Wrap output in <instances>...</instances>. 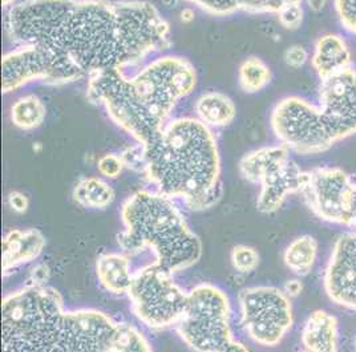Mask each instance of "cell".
I'll use <instances>...</instances> for the list:
<instances>
[{"mask_svg": "<svg viewBox=\"0 0 356 352\" xmlns=\"http://www.w3.org/2000/svg\"><path fill=\"white\" fill-rule=\"evenodd\" d=\"M15 45L56 49L89 76L125 70L172 45L170 26L145 0H24L4 14Z\"/></svg>", "mask_w": 356, "mask_h": 352, "instance_id": "obj_1", "label": "cell"}, {"mask_svg": "<svg viewBox=\"0 0 356 352\" xmlns=\"http://www.w3.org/2000/svg\"><path fill=\"white\" fill-rule=\"evenodd\" d=\"M4 351L148 352V339L131 323L96 308L64 307L58 290L27 283L1 302Z\"/></svg>", "mask_w": 356, "mask_h": 352, "instance_id": "obj_2", "label": "cell"}, {"mask_svg": "<svg viewBox=\"0 0 356 352\" xmlns=\"http://www.w3.org/2000/svg\"><path fill=\"white\" fill-rule=\"evenodd\" d=\"M138 145V144H137ZM141 152L137 173L154 191L178 198L194 211L222 197L221 156L213 129L197 118H170Z\"/></svg>", "mask_w": 356, "mask_h": 352, "instance_id": "obj_3", "label": "cell"}, {"mask_svg": "<svg viewBox=\"0 0 356 352\" xmlns=\"http://www.w3.org/2000/svg\"><path fill=\"white\" fill-rule=\"evenodd\" d=\"M120 248L127 254L149 250L156 264L176 274L197 264L202 243L194 234L173 198L160 191H138L121 205Z\"/></svg>", "mask_w": 356, "mask_h": 352, "instance_id": "obj_4", "label": "cell"}, {"mask_svg": "<svg viewBox=\"0 0 356 352\" xmlns=\"http://www.w3.org/2000/svg\"><path fill=\"white\" fill-rule=\"evenodd\" d=\"M232 306L220 287L201 283L188 293V303L176 326L179 339L194 351H248L236 340L230 326Z\"/></svg>", "mask_w": 356, "mask_h": 352, "instance_id": "obj_5", "label": "cell"}, {"mask_svg": "<svg viewBox=\"0 0 356 352\" xmlns=\"http://www.w3.org/2000/svg\"><path fill=\"white\" fill-rule=\"evenodd\" d=\"M87 97L102 106L120 129L128 133L136 144L145 145L163 129L134 93L129 76L122 70H106L88 76Z\"/></svg>", "mask_w": 356, "mask_h": 352, "instance_id": "obj_6", "label": "cell"}, {"mask_svg": "<svg viewBox=\"0 0 356 352\" xmlns=\"http://www.w3.org/2000/svg\"><path fill=\"white\" fill-rule=\"evenodd\" d=\"M129 79L137 99L160 124H166L177 104L197 87L193 64L175 55L152 60Z\"/></svg>", "mask_w": 356, "mask_h": 352, "instance_id": "obj_7", "label": "cell"}, {"mask_svg": "<svg viewBox=\"0 0 356 352\" xmlns=\"http://www.w3.org/2000/svg\"><path fill=\"white\" fill-rule=\"evenodd\" d=\"M173 273L156 262L134 273L128 298L134 317L150 330L176 327L188 303V293L178 286Z\"/></svg>", "mask_w": 356, "mask_h": 352, "instance_id": "obj_8", "label": "cell"}, {"mask_svg": "<svg viewBox=\"0 0 356 352\" xmlns=\"http://www.w3.org/2000/svg\"><path fill=\"white\" fill-rule=\"evenodd\" d=\"M86 77L72 60L42 45H17L1 59V92L8 95L32 81L60 87Z\"/></svg>", "mask_w": 356, "mask_h": 352, "instance_id": "obj_9", "label": "cell"}, {"mask_svg": "<svg viewBox=\"0 0 356 352\" xmlns=\"http://www.w3.org/2000/svg\"><path fill=\"white\" fill-rule=\"evenodd\" d=\"M241 326L258 346L275 347L294 326L291 298L273 286H254L238 294Z\"/></svg>", "mask_w": 356, "mask_h": 352, "instance_id": "obj_10", "label": "cell"}, {"mask_svg": "<svg viewBox=\"0 0 356 352\" xmlns=\"http://www.w3.org/2000/svg\"><path fill=\"white\" fill-rule=\"evenodd\" d=\"M270 125L280 144L302 156L325 153L335 144L318 104L300 96H287L275 104Z\"/></svg>", "mask_w": 356, "mask_h": 352, "instance_id": "obj_11", "label": "cell"}, {"mask_svg": "<svg viewBox=\"0 0 356 352\" xmlns=\"http://www.w3.org/2000/svg\"><path fill=\"white\" fill-rule=\"evenodd\" d=\"M354 181L341 168L319 166L309 170L302 191L306 205L319 220L348 227V204Z\"/></svg>", "mask_w": 356, "mask_h": 352, "instance_id": "obj_12", "label": "cell"}, {"mask_svg": "<svg viewBox=\"0 0 356 352\" xmlns=\"http://www.w3.org/2000/svg\"><path fill=\"white\" fill-rule=\"evenodd\" d=\"M322 118L335 143L356 134V70L354 67L321 80Z\"/></svg>", "mask_w": 356, "mask_h": 352, "instance_id": "obj_13", "label": "cell"}, {"mask_svg": "<svg viewBox=\"0 0 356 352\" xmlns=\"http://www.w3.org/2000/svg\"><path fill=\"white\" fill-rule=\"evenodd\" d=\"M328 299L339 307L356 311V229L334 243L323 275Z\"/></svg>", "mask_w": 356, "mask_h": 352, "instance_id": "obj_14", "label": "cell"}, {"mask_svg": "<svg viewBox=\"0 0 356 352\" xmlns=\"http://www.w3.org/2000/svg\"><path fill=\"white\" fill-rule=\"evenodd\" d=\"M309 172H305L297 162L289 160L287 163L267 177L261 184V191L257 197V209L264 214H273L281 209L284 201L294 194H300Z\"/></svg>", "mask_w": 356, "mask_h": 352, "instance_id": "obj_15", "label": "cell"}, {"mask_svg": "<svg viewBox=\"0 0 356 352\" xmlns=\"http://www.w3.org/2000/svg\"><path fill=\"white\" fill-rule=\"evenodd\" d=\"M310 63L315 74L323 80L354 67L353 51L343 35L326 32L315 40Z\"/></svg>", "mask_w": 356, "mask_h": 352, "instance_id": "obj_16", "label": "cell"}, {"mask_svg": "<svg viewBox=\"0 0 356 352\" xmlns=\"http://www.w3.org/2000/svg\"><path fill=\"white\" fill-rule=\"evenodd\" d=\"M45 248V237L38 229L11 230L1 241V273L8 275L15 269L35 261Z\"/></svg>", "mask_w": 356, "mask_h": 352, "instance_id": "obj_17", "label": "cell"}, {"mask_svg": "<svg viewBox=\"0 0 356 352\" xmlns=\"http://www.w3.org/2000/svg\"><path fill=\"white\" fill-rule=\"evenodd\" d=\"M306 351L335 352L339 350V321L326 310H315L307 317L300 333Z\"/></svg>", "mask_w": 356, "mask_h": 352, "instance_id": "obj_18", "label": "cell"}, {"mask_svg": "<svg viewBox=\"0 0 356 352\" xmlns=\"http://www.w3.org/2000/svg\"><path fill=\"white\" fill-rule=\"evenodd\" d=\"M290 160V149L282 144L268 145L249 152L239 161V173L246 181L261 185L267 177L283 168Z\"/></svg>", "mask_w": 356, "mask_h": 352, "instance_id": "obj_19", "label": "cell"}, {"mask_svg": "<svg viewBox=\"0 0 356 352\" xmlns=\"http://www.w3.org/2000/svg\"><path fill=\"white\" fill-rule=\"evenodd\" d=\"M96 277L100 286L115 295L128 294L134 280L128 254L105 253L96 261Z\"/></svg>", "mask_w": 356, "mask_h": 352, "instance_id": "obj_20", "label": "cell"}, {"mask_svg": "<svg viewBox=\"0 0 356 352\" xmlns=\"http://www.w3.org/2000/svg\"><path fill=\"white\" fill-rule=\"evenodd\" d=\"M201 11L213 16H230L237 13L278 14L283 7L303 0H186Z\"/></svg>", "mask_w": 356, "mask_h": 352, "instance_id": "obj_21", "label": "cell"}, {"mask_svg": "<svg viewBox=\"0 0 356 352\" xmlns=\"http://www.w3.org/2000/svg\"><path fill=\"white\" fill-rule=\"evenodd\" d=\"M194 112L195 118L208 125L210 129L226 128L237 116L236 104L221 92H208L201 95L195 100Z\"/></svg>", "mask_w": 356, "mask_h": 352, "instance_id": "obj_22", "label": "cell"}, {"mask_svg": "<svg viewBox=\"0 0 356 352\" xmlns=\"http://www.w3.org/2000/svg\"><path fill=\"white\" fill-rule=\"evenodd\" d=\"M318 255V241L312 235H300L293 239L283 251V262L293 274L302 278L314 270Z\"/></svg>", "mask_w": 356, "mask_h": 352, "instance_id": "obj_23", "label": "cell"}, {"mask_svg": "<svg viewBox=\"0 0 356 352\" xmlns=\"http://www.w3.org/2000/svg\"><path fill=\"white\" fill-rule=\"evenodd\" d=\"M72 197L77 205L100 210L113 204L116 193L103 178L86 177L74 185Z\"/></svg>", "mask_w": 356, "mask_h": 352, "instance_id": "obj_24", "label": "cell"}, {"mask_svg": "<svg viewBox=\"0 0 356 352\" xmlns=\"http://www.w3.org/2000/svg\"><path fill=\"white\" fill-rule=\"evenodd\" d=\"M47 118L45 105L36 95H24L16 99L10 108V118L16 128L33 131L43 125Z\"/></svg>", "mask_w": 356, "mask_h": 352, "instance_id": "obj_25", "label": "cell"}, {"mask_svg": "<svg viewBox=\"0 0 356 352\" xmlns=\"http://www.w3.org/2000/svg\"><path fill=\"white\" fill-rule=\"evenodd\" d=\"M270 67L258 56H249L238 68V84L245 93H258L271 83Z\"/></svg>", "mask_w": 356, "mask_h": 352, "instance_id": "obj_26", "label": "cell"}, {"mask_svg": "<svg viewBox=\"0 0 356 352\" xmlns=\"http://www.w3.org/2000/svg\"><path fill=\"white\" fill-rule=\"evenodd\" d=\"M259 254L258 251L246 245H237L230 253V262L233 269L241 274H249L254 271L259 264Z\"/></svg>", "mask_w": 356, "mask_h": 352, "instance_id": "obj_27", "label": "cell"}, {"mask_svg": "<svg viewBox=\"0 0 356 352\" xmlns=\"http://www.w3.org/2000/svg\"><path fill=\"white\" fill-rule=\"evenodd\" d=\"M332 4L341 29L356 36V0H334Z\"/></svg>", "mask_w": 356, "mask_h": 352, "instance_id": "obj_28", "label": "cell"}, {"mask_svg": "<svg viewBox=\"0 0 356 352\" xmlns=\"http://www.w3.org/2000/svg\"><path fill=\"white\" fill-rule=\"evenodd\" d=\"M280 20V24L283 29L289 31H296L302 27L305 20V8L303 1L302 3H293L286 7L277 14Z\"/></svg>", "mask_w": 356, "mask_h": 352, "instance_id": "obj_29", "label": "cell"}, {"mask_svg": "<svg viewBox=\"0 0 356 352\" xmlns=\"http://www.w3.org/2000/svg\"><path fill=\"white\" fill-rule=\"evenodd\" d=\"M124 168H125V163L121 154L108 153L97 161L99 173L108 179L118 178L122 173Z\"/></svg>", "mask_w": 356, "mask_h": 352, "instance_id": "obj_30", "label": "cell"}, {"mask_svg": "<svg viewBox=\"0 0 356 352\" xmlns=\"http://www.w3.org/2000/svg\"><path fill=\"white\" fill-rule=\"evenodd\" d=\"M284 63L291 67V68H302L303 65H306L310 59L312 55L309 54V51L300 45H290L286 51H284Z\"/></svg>", "mask_w": 356, "mask_h": 352, "instance_id": "obj_31", "label": "cell"}, {"mask_svg": "<svg viewBox=\"0 0 356 352\" xmlns=\"http://www.w3.org/2000/svg\"><path fill=\"white\" fill-rule=\"evenodd\" d=\"M7 201H8L10 207L16 213H19V214L26 213L29 206H30L29 197L26 194H23L22 191H11L8 194V197H7Z\"/></svg>", "mask_w": 356, "mask_h": 352, "instance_id": "obj_32", "label": "cell"}, {"mask_svg": "<svg viewBox=\"0 0 356 352\" xmlns=\"http://www.w3.org/2000/svg\"><path fill=\"white\" fill-rule=\"evenodd\" d=\"M282 290L287 296H290L293 299V298H298L302 294V291H303V285H302L300 279H290V280H287L284 283Z\"/></svg>", "mask_w": 356, "mask_h": 352, "instance_id": "obj_33", "label": "cell"}, {"mask_svg": "<svg viewBox=\"0 0 356 352\" xmlns=\"http://www.w3.org/2000/svg\"><path fill=\"white\" fill-rule=\"evenodd\" d=\"M48 279V269L45 266H36L31 273L29 283H38V285H45Z\"/></svg>", "mask_w": 356, "mask_h": 352, "instance_id": "obj_34", "label": "cell"}, {"mask_svg": "<svg viewBox=\"0 0 356 352\" xmlns=\"http://www.w3.org/2000/svg\"><path fill=\"white\" fill-rule=\"evenodd\" d=\"M348 227L356 229V182H354L348 204Z\"/></svg>", "mask_w": 356, "mask_h": 352, "instance_id": "obj_35", "label": "cell"}, {"mask_svg": "<svg viewBox=\"0 0 356 352\" xmlns=\"http://www.w3.org/2000/svg\"><path fill=\"white\" fill-rule=\"evenodd\" d=\"M303 1L306 3V6L309 7V10H312V13H321L322 10L326 8L330 0H303Z\"/></svg>", "mask_w": 356, "mask_h": 352, "instance_id": "obj_36", "label": "cell"}, {"mask_svg": "<svg viewBox=\"0 0 356 352\" xmlns=\"http://www.w3.org/2000/svg\"><path fill=\"white\" fill-rule=\"evenodd\" d=\"M194 19V11L192 10H185L181 13V20L185 23H191Z\"/></svg>", "mask_w": 356, "mask_h": 352, "instance_id": "obj_37", "label": "cell"}, {"mask_svg": "<svg viewBox=\"0 0 356 352\" xmlns=\"http://www.w3.org/2000/svg\"><path fill=\"white\" fill-rule=\"evenodd\" d=\"M13 4H15V0H3V7H4V8H8V7H11Z\"/></svg>", "mask_w": 356, "mask_h": 352, "instance_id": "obj_38", "label": "cell"}, {"mask_svg": "<svg viewBox=\"0 0 356 352\" xmlns=\"http://www.w3.org/2000/svg\"><path fill=\"white\" fill-rule=\"evenodd\" d=\"M354 347H355V350H356V337H355V340H354Z\"/></svg>", "mask_w": 356, "mask_h": 352, "instance_id": "obj_39", "label": "cell"}]
</instances>
